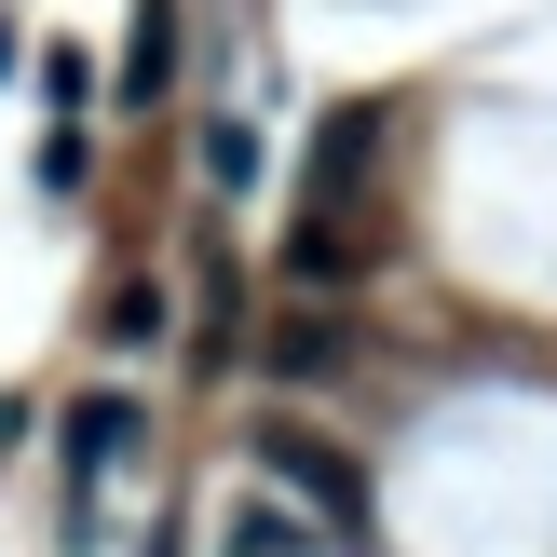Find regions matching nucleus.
<instances>
[{
  "mask_svg": "<svg viewBox=\"0 0 557 557\" xmlns=\"http://www.w3.org/2000/svg\"><path fill=\"white\" fill-rule=\"evenodd\" d=\"M259 476L286 490L313 531H368V476H354L341 449H313V435H259Z\"/></svg>",
  "mask_w": 557,
  "mask_h": 557,
  "instance_id": "1",
  "label": "nucleus"
},
{
  "mask_svg": "<svg viewBox=\"0 0 557 557\" xmlns=\"http://www.w3.org/2000/svg\"><path fill=\"white\" fill-rule=\"evenodd\" d=\"M232 557H326V531H313L272 476H245V490H232Z\"/></svg>",
  "mask_w": 557,
  "mask_h": 557,
  "instance_id": "2",
  "label": "nucleus"
},
{
  "mask_svg": "<svg viewBox=\"0 0 557 557\" xmlns=\"http://www.w3.org/2000/svg\"><path fill=\"white\" fill-rule=\"evenodd\" d=\"M123 449H136V408H123V395H82V408H69V476L96 490Z\"/></svg>",
  "mask_w": 557,
  "mask_h": 557,
  "instance_id": "3",
  "label": "nucleus"
},
{
  "mask_svg": "<svg viewBox=\"0 0 557 557\" xmlns=\"http://www.w3.org/2000/svg\"><path fill=\"white\" fill-rule=\"evenodd\" d=\"M163 82H177V0H136V41H123V96L150 109Z\"/></svg>",
  "mask_w": 557,
  "mask_h": 557,
  "instance_id": "4",
  "label": "nucleus"
},
{
  "mask_svg": "<svg viewBox=\"0 0 557 557\" xmlns=\"http://www.w3.org/2000/svg\"><path fill=\"white\" fill-rule=\"evenodd\" d=\"M368 150H381V109H326V136H313V205H341Z\"/></svg>",
  "mask_w": 557,
  "mask_h": 557,
  "instance_id": "5",
  "label": "nucleus"
},
{
  "mask_svg": "<svg viewBox=\"0 0 557 557\" xmlns=\"http://www.w3.org/2000/svg\"><path fill=\"white\" fill-rule=\"evenodd\" d=\"M272 368H286V381H326V368H341V313H286V326H272Z\"/></svg>",
  "mask_w": 557,
  "mask_h": 557,
  "instance_id": "6",
  "label": "nucleus"
},
{
  "mask_svg": "<svg viewBox=\"0 0 557 557\" xmlns=\"http://www.w3.org/2000/svg\"><path fill=\"white\" fill-rule=\"evenodd\" d=\"M205 190H259V136L245 123H205Z\"/></svg>",
  "mask_w": 557,
  "mask_h": 557,
  "instance_id": "7",
  "label": "nucleus"
},
{
  "mask_svg": "<svg viewBox=\"0 0 557 557\" xmlns=\"http://www.w3.org/2000/svg\"><path fill=\"white\" fill-rule=\"evenodd\" d=\"M109 341L150 354V341H163V286H123V299H109Z\"/></svg>",
  "mask_w": 557,
  "mask_h": 557,
  "instance_id": "8",
  "label": "nucleus"
},
{
  "mask_svg": "<svg viewBox=\"0 0 557 557\" xmlns=\"http://www.w3.org/2000/svg\"><path fill=\"white\" fill-rule=\"evenodd\" d=\"M82 177H96V150H82V123H69V136H41V190H82Z\"/></svg>",
  "mask_w": 557,
  "mask_h": 557,
  "instance_id": "9",
  "label": "nucleus"
},
{
  "mask_svg": "<svg viewBox=\"0 0 557 557\" xmlns=\"http://www.w3.org/2000/svg\"><path fill=\"white\" fill-rule=\"evenodd\" d=\"M0 69H14V27H0Z\"/></svg>",
  "mask_w": 557,
  "mask_h": 557,
  "instance_id": "10",
  "label": "nucleus"
}]
</instances>
